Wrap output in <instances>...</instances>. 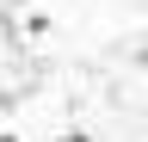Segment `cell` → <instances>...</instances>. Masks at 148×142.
I'll list each match as a JSON object with an SVG mask.
<instances>
[{
	"mask_svg": "<svg viewBox=\"0 0 148 142\" xmlns=\"http://www.w3.org/2000/svg\"><path fill=\"white\" fill-rule=\"evenodd\" d=\"M0 142H18V136H6V130H0Z\"/></svg>",
	"mask_w": 148,
	"mask_h": 142,
	"instance_id": "7a4b0ae2",
	"label": "cell"
},
{
	"mask_svg": "<svg viewBox=\"0 0 148 142\" xmlns=\"http://www.w3.org/2000/svg\"><path fill=\"white\" fill-rule=\"evenodd\" d=\"M56 142H86V130H68V136H56Z\"/></svg>",
	"mask_w": 148,
	"mask_h": 142,
	"instance_id": "6da1fadb",
	"label": "cell"
}]
</instances>
